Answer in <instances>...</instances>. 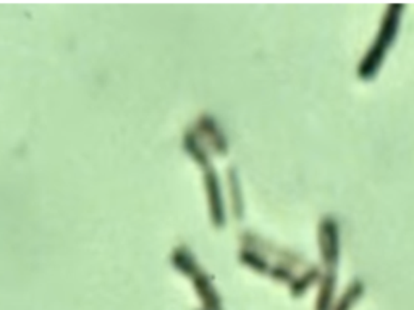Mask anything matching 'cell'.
Segmentation results:
<instances>
[{
    "mask_svg": "<svg viewBox=\"0 0 414 310\" xmlns=\"http://www.w3.org/2000/svg\"><path fill=\"white\" fill-rule=\"evenodd\" d=\"M334 290H335V278L332 275L325 276L321 290H319L316 310H332L334 309Z\"/></svg>",
    "mask_w": 414,
    "mask_h": 310,
    "instance_id": "1",
    "label": "cell"
},
{
    "mask_svg": "<svg viewBox=\"0 0 414 310\" xmlns=\"http://www.w3.org/2000/svg\"><path fill=\"white\" fill-rule=\"evenodd\" d=\"M363 292H364V287L361 283H353L345 291V294L339 299V302L334 304L332 310H351L353 306L360 301Z\"/></svg>",
    "mask_w": 414,
    "mask_h": 310,
    "instance_id": "2",
    "label": "cell"
}]
</instances>
